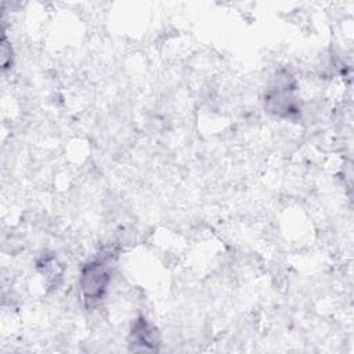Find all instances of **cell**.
Here are the masks:
<instances>
[{"instance_id":"obj_1","label":"cell","mask_w":354,"mask_h":354,"mask_svg":"<svg viewBox=\"0 0 354 354\" xmlns=\"http://www.w3.org/2000/svg\"><path fill=\"white\" fill-rule=\"evenodd\" d=\"M111 282V272L105 260H91L88 261L80 274V289L84 300L88 304L97 303L102 299L106 288Z\"/></svg>"},{"instance_id":"obj_2","label":"cell","mask_w":354,"mask_h":354,"mask_svg":"<svg viewBox=\"0 0 354 354\" xmlns=\"http://www.w3.org/2000/svg\"><path fill=\"white\" fill-rule=\"evenodd\" d=\"M266 106L271 113L281 118H292L300 112L299 100L293 95V88L288 80L268 90Z\"/></svg>"},{"instance_id":"obj_3","label":"cell","mask_w":354,"mask_h":354,"mask_svg":"<svg viewBox=\"0 0 354 354\" xmlns=\"http://www.w3.org/2000/svg\"><path fill=\"white\" fill-rule=\"evenodd\" d=\"M130 342L131 344L140 346L141 350H156L159 344V333L153 325L144 317H140L131 326Z\"/></svg>"}]
</instances>
